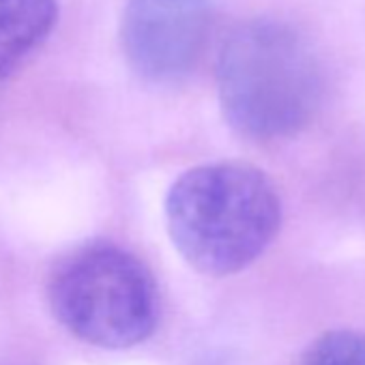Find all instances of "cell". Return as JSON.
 <instances>
[{
  "mask_svg": "<svg viewBox=\"0 0 365 365\" xmlns=\"http://www.w3.org/2000/svg\"><path fill=\"white\" fill-rule=\"evenodd\" d=\"M165 224L187 264L224 277L264 254L279 230L282 202L262 170L241 161L205 163L172 182Z\"/></svg>",
  "mask_w": 365,
  "mask_h": 365,
  "instance_id": "1",
  "label": "cell"
},
{
  "mask_svg": "<svg viewBox=\"0 0 365 365\" xmlns=\"http://www.w3.org/2000/svg\"><path fill=\"white\" fill-rule=\"evenodd\" d=\"M322 69L307 39L286 22L239 24L217 56V95L228 125L252 140L305 129L322 101Z\"/></svg>",
  "mask_w": 365,
  "mask_h": 365,
  "instance_id": "2",
  "label": "cell"
},
{
  "mask_svg": "<svg viewBox=\"0 0 365 365\" xmlns=\"http://www.w3.org/2000/svg\"><path fill=\"white\" fill-rule=\"evenodd\" d=\"M56 320L78 339L123 350L142 344L157 324V288L146 264L112 243L69 254L48 286Z\"/></svg>",
  "mask_w": 365,
  "mask_h": 365,
  "instance_id": "3",
  "label": "cell"
},
{
  "mask_svg": "<svg viewBox=\"0 0 365 365\" xmlns=\"http://www.w3.org/2000/svg\"><path fill=\"white\" fill-rule=\"evenodd\" d=\"M211 29V0H127L120 46L135 76L176 84L198 65Z\"/></svg>",
  "mask_w": 365,
  "mask_h": 365,
  "instance_id": "4",
  "label": "cell"
},
{
  "mask_svg": "<svg viewBox=\"0 0 365 365\" xmlns=\"http://www.w3.org/2000/svg\"><path fill=\"white\" fill-rule=\"evenodd\" d=\"M56 20V0H0V80L41 48Z\"/></svg>",
  "mask_w": 365,
  "mask_h": 365,
  "instance_id": "5",
  "label": "cell"
},
{
  "mask_svg": "<svg viewBox=\"0 0 365 365\" xmlns=\"http://www.w3.org/2000/svg\"><path fill=\"white\" fill-rule=\"evenodd\" d=\"M294 365H365V335L346 329L322 333Z\"/></svg>",
  "mask_w": 365,
  "mask_h": 365,
  "instance_id": "6",
  "label": "cell"
}]
</instances>
